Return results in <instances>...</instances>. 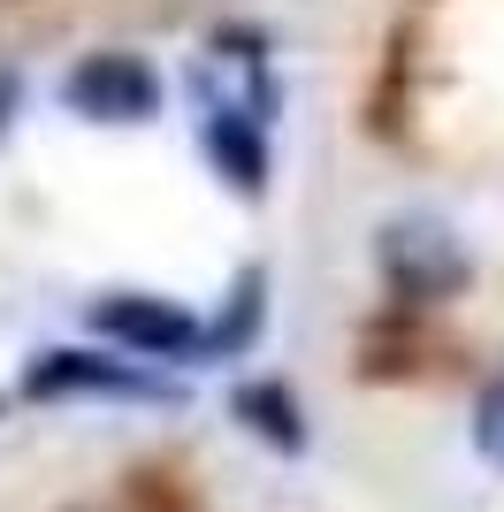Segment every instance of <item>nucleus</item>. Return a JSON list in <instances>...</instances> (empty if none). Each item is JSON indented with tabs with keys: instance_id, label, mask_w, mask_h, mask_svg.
Returning <instances> with one entry per match:
<instances>
[{
	"instance_id": "nucleus-1",
	"label": "nucleus",
	"mask_w": 504,
	"mask_h": 512,
	"mask_svg": "<svg viewBox=\"0 0 504 512\" xmlns=\"http://www.w3.org/2000/svg\"><path fill=\"white\" fill-rule=\"evenodd\" d=\"M92 321H100L115 344L146 352V360H207V352H214V337L184 314V306H176V299H146V291H115V299H100Z\"/></svg>"
},
{
	"instance_id": "nucleus-4",
	"label": "nucleus",
	"mask_w": 504,
	"mask_h": 512,
	"mask_svg": "<svg viewBox=\"0 0 504 512\" xmlns=\"http://www.w3.org/2000/svg\"><path fill=\"white\" fill-rule=\"evenodd\" d=\"M69 390H115V398H153V383L138 367H115L100 352H46L31 367V398H69Z\"/></svg>"
},
{
	"instance_id": "nucleus-6",
	"label": "nucleus",
	"mask_w": 504,
	"mask_h": 512,
	"mask_svg": "<svg viewBox=\"0 0 504 512\" xmlns=\"http://www.w3.org/2000/svg\"><path fill=\"white\" fill-rule=\"evenodd\" d=\"M214 153H222V169H230V184H245V192H260V176H268V153H260V138H252L237 115H214Z\"/></svg>"
},
{
	"instance_id": "nucleus-7",
	"label": "nucleus",
	"mask_w": 504,
	"mask_h": 512,
	"mask_svg": "<svg viewBox=\"0 0 504 512\" xmlns=\"http://www.w3.org/2000/svg\"><path fill=\"white\" fill-rule=\"evenodd\" d=\"M474 444H482L489 459L504 467V383H489V390H482V406H474Z\"/></svg>"
},
{
	"instance_id": "nucleus-8",
	"label": "nucleus",
	"mask_w": 504,
	"mask_h": 512,
	"mask_svg": "<svg viewBox=\"0 0 504 512\" xmlns=\"http://www.w3.org/2000/svg\"><path fill=\"white\" fill-rule=\"evenodd\" d=\"M8 100H16V85H8V77H0V123H8Z\"/></svg>"
},
{
	"instance_id": "nucleus-3",
	"label": "nucleus",
	"mask_w": 504,
	"mask_h": 512,
	"mask_svg": "<svg viewBox=\"0 0 504 512\" xmlns=\"http://www.w3.org/2000/svg\"><path fill=\"white\" fill-rule=\"evenodd\" d=\"M382 268H390V283L405 299H443V291L466 283V253L436 222H390L382 230Z\"/></svg>"
},
{
	"instance_id": "nucleus-2",
	"label": "nucleus",
	"mask_w": 504,
	"mask_h": 512,
	"mask_svg": "<svg viewBox=\"0 0 504 512\" xmlns=\"http://www.w3.org/2000/svg\"><path fill=\"white\" fill-rule=\"evenodd\" d=\"M69 107L92 123H146V115H161V77L138 54H92L69 77Z\"/></svg>"
},
{
	"instance_id": "nucleus-5",
	"label": "nucleus",
	"mask_w": 504,
	"mask_h": 512,
	"mask_svg": "<svg viewBox=\"0 0 504 512\" xmlns=\"http://www.w3.org/2000/svg\"><path fill=\"white\" fill-rule=\"evenodd\" d=\"M237 421H252L268 444H283V451L306 444V421H298V406H291V390H283V383H245V390H237Z\"/></svg>"
}]
</instances>
